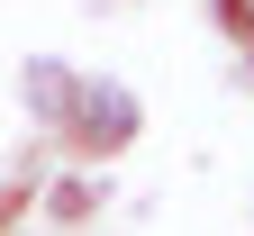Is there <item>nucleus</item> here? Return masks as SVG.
Returning a JSON list of instances; mask_svg holds the SVG:
<instances>
[{
    "instance_id": "nucleus-1",
    "label": "nucleus",
    "mask_w": 254,
    "mask_h": 236,
    "mask_svg": "<svg viewBox=\"0 0 254 236\" xmlns=\"http://www.w3.org/2000/svg\"><path fill=\"white\" fill-rule=\"evenodd\" d=\"M82 118H91V137H127V127H136V100H127V91H91Z\"/></svg>"
},
{
    "instance_id": "nucleus-2",
    "label": "nucleus",
    "mask_w": 254,
    "mask_h": 236,
    "mask_svg": "<svg viewBox=\"0 0 254 236\" xmlns=\"http://www.w3.org/2000/svg\"><path fill=\"white\" fill-rule=\"evenodd\" d=\"M227 9H236V18H245V27H254V0H227Z\"/></svg>"
}]
</instances>
